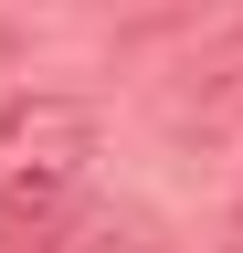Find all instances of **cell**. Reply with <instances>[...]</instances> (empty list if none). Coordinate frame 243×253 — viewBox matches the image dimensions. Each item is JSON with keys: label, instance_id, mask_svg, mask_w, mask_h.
Wrapping results in <instances>:
<instances>
[{"label": "cell", "instance_id": "1", "mask_svg": "<svg viewBox=\"0 0 243 253\" xmlns=\"http://www.w3.org/2000/svg\"><path fill=\"white\" fill-rule=\"evenodd\" d=\"M96 179V106L53 84L0 95V253H43L85 211Z\"/></svg>", "mask_w": 243, "mask_h": 253}, {"label": "cell", "instance_id": "2", "mask_svg": "<svg viewBox=\"0 0 243 253\" xmlns=\"http://www.w3.org/2000/svg\"><path fill=\"white\" fill-rule=\"evenodd\" d=\"M43 253H159V232H148L138 211H96V201H85V211H74Z\"/></svg>", "mask_w": 243, "mask_h": 253}]
</instances>
